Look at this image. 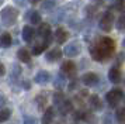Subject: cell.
Listing matches in <instances>:
<instances>
[{"mask_svg":"<svg viewBox=\"0 0 125 124\" xmlns=\"http://www.w3.org/2000/svg\"><path fill=\"white\" fill-rule=\"evenodd\" d=\"M115 41L111 37H100L96 42H91L90 54L91 58L97 62H104L115 54Z\"/></svg>","mask_w":125,"mask_h":124,"instance_id":"6da1fadb","label":"cell"},{"mask_svg":"<svg viewBox=\"0 0 125 124\" xmlns=\"http://www.w3.org/2000/svg\"><path fill=\"white\" fill-rule=\"evenodd\" d=\"M18 14H20V11L16 7L6 6L1 10V25H4V27H11V25H14L17 23Z\"/></svg>","mask_w":125,"mask_h":124,"instance_id":"7a4b0ae2","label":"cell"},{"mask_svg":"<svg viewBox=\"0 0 125 124\" xmlns=\"http://www.w3.org/2000/svg\"><path fill=\"white\" fill-rule=\"evenodd\" d=\"M122 97H124V92H122V89H119V87L111 89L110 92L105 93V100L110 104V107H117Z\"/></svg>","mask_w":125,"mask_h":124,"instance_id":"3957f363","label":"cell"},{"mask_svg":"<svg viewBox=\"0 0 125 124\" xmlns=\"http://www.w3.org/2000/svg\"><path fill=\"white\" fill-rule=\"evenodd\" d=\"M114 21H115V18H114L113 11L108 10V11H105V13L101 16L100 23H98V27H100L101 31L108 33V31H111V28H113V25H114Z\"/></svg>","mask_w":125,"mask_h":124,"instance_id":"277c9868","label":"cell"},{"mask_svg":"<svg viewBox=\"0 0 125 124\" xmlns=\"http://www.w3.org/2000/svg\"><path fill=\"white\" fill-rule=\"evenodd\" d=\"M80 52H82V45H80V42H77V41H73V42L68 44L63 48V54L66 56H69V58L77 56Z\"/></svg>","mask_w":125,"mask_h":124,"instance_id":"5b68a950","label":"cell"},{"mask_svg":"<svg viewBox=\"0 0 125 124\" xmlns=\"http://www.w3.org/2000/svg\"><path fill=\"white\" fill-rule=\"evenodd\" d=\"M76 71H77V68H76V63L72 61H65L61 65V72L66 76V78H72L76 75Z\"/></svg>","mask_w":125,"mask_h":124,"instance_id":"8992f818","label":"cell"},{"mask_svg":"<svg viewBox=\"0 0 125 124\" xmlns=\"http://www.w3.org/2000/svg\"><path fill=\"white\" fill-rule=\"evenodd\" d=\"M21 73H23V69L20 65L14 63L11 68V73H10V78H9V85H17L20 82V78H21Z\"/></svg>","mask_w":125,"mask_h":124,"instance_id":"52a82bcc","label":"cell"},{"mask_svg":"<svg viewBox=\"0 0 125 124\" xmlns=\"http://www.w3.org/2000/svg\"><path fill=\"white\" fill-rule=\"evenodd\" d=\"M49 80H51V73L48 72V71H44V69L38 71L37 75L34 76V82L38 83V85H41V86L49 83Z\"/></svg>","mask_w":125,"mask_h":124,"instance_id":"ba28073f","label":"cell"},{"mask_svg":"<svg viewBox=\"0 0 125 124\" xmlns=\"http://www.w3.org/2000/svg\"><path fill=\"white\" fill-rule=\"evenodd\" d=\"M87 103H89L90 109L91 110H94V112H100V110H103V107H104L101 99H100L97 95L89 96V97H87Z\"/></svg>","mask_w":125,"mask_h":124,"instance_id":"9c48e42d","label":"cell"},{"mask_svg":"<svg viewBox=\"0 0 125 124\" xmlns=\"http://www.w3.org/2000/svg\"><path fill=\"white\" fill-rule=\"evenodd\" d=\"M46 103H48V93L46 92H42V93H38L35 96V104L38 107L40 112H45L46 109Z\"/></svg>","mask_w":125,"mask_h":124,"instance_id":"30bf717a","label":"cell"},{"mask_svg":"<svg viewBox=\"0 0 125 124\" xmlns=\"http://www.w3.org/2000/svg\"><path fill=\"white\" fill-rule=\"evenodd\" d=\"M53 38H55L58 44H65L69 39V33L63 27H58L55 30V33H53Z\"/></svg>","mask_w":125,"mask_h":124,"instance_id":"8fae6325","label":"cell"},{"mask_svg":"<svg viewBox=\"0 0 125 124\" xmlns=\"http://www.w3.org/2000/svg\"><path fill=\"white\" fill-rule=\"evenodd\" d=\"M98 80H100L98 75L94 72H87L82 76V82H83L84 86H94V85L98 83Z\"/></svg>","mask_w":125,"mask_h":124,"instance_id":"7c38bea8","label":"cell"},{"mask_svg":"<svg viewBox=\"0 0 125 124\" xmlns=\"http://www.w3.org/2000/svg\"><path fill=\"white\" fill-rule=\"evenodd\" d=\"M37 34H38V37H41L42 39H51V35H52L51 25H49L48 23L40 24V27L37 30Z\"/></svg>","mask_w":125,"mask_h":124,"instance_id":"4fadbf2b","label":"cell"},{"mask_svg":"<svg viewBox=\"0 0 125 124\" xmlns=\"http://www.w3.org/2000/svg\"><path fill=\"white\" fill-rule=\"evenodd\" d=\"M49 44H51V39H42L41 42H38V44H35L34 47H32L31 54L34 56H38V55H41V54H44V51L49 47Z\"/></svg>","mask_w":125,"mask_h":124,"instance_id":"5bb4252c","label":"cell"},{"mask_svg":"<svg viewBox=\"0 0 125 124\" xmlns=\"http://www.w3.org/2000/svg\"><path fill=\"white\" fill-rule=\"evenodd\" d=\"M121 79H122V76H121L119 68L118 66L110 68V71H108V80H110L111 83H114V85H118L119 82H121Z\"/></svg>","mask_w":125,"mask_h":124,"instance_id":"9a60e30c","label":"cell"},{"mask_svg":"<svg viewBox=\"0 0 125 124\" xmlns=\"http://www.w3.org/2000/svg\"><path fill=\"white\" fill-rule=\"evenodd\" d=\"M35 30L32 25H24L23 27V31H21V37H23V39L25 41V42H31L32 39L35 38Z\"/></svg>","mask_w":125,"mask_h":124,"instance_id":"2e32d148","label":"cell"},{"mask_svg":"<svg viewBox=\"0 0 125 124\" xmlns=\"http://www.w3.org/2000/svg\"><path fill=\"white\" fill-rule=\"evenodd\" d=\"M62 55H63V51H61L59 48H53V50L46 52L45 58L48 62H58V61H61Z\"/></svg>","mask_w":125,"mask_h":124,"instance_id":"e0dca14e","label":"cell"},{"mask_svg":"<svg viewBox=\"0 0 125 124\" xmlns=\"http://www.w3.org/2000/svg\"><path fill=\"white\" fill-rule=\"evenodd\" d=\"M53 118H55V107H48L44 114H42V118H41V123L42 124H52L53 121Z\"/></svg>","mask_w":125,"mask_h":124,"instance_id":"ac0fdd59","label":"cell"},{"mask_svg":"<svg viewBox=\"0 0 125 124\" xmlns=\"http://www.w3.org/2000/svg\"><path fill=\"white\" fill-rule=\"evenodd\" d=\"M58 110H59V113H61L62 116L72 113V112H73V103H72V100L66 99V100L63 101L61 106H58Z\"/></svg>","mask_w":125,"mask_h":124,"instance_id":"d6986e66","label":"cell"},{"mask_svg":"<svg viewBox=\"0 0 125 124\" xmlns=\"http://www.w3.org/2000/svg\"><path fill=\"white\" fill-rule=\"evenodd\" d=\"M25 18H27L32 25H35V24H41V20H42L41 14L38 13V11H35V10L28 11V13H27V16H25Z\"/></svg>","mask_w":125,"mask_h":124,"instance_id":"ffe728a7","label":"cell"},{"mask_svg":"<svg viewBox=\"0 0 125 124\" xmlns=\"http://www.w3.org/2000/svg\"><path fill=\"white\" fill-rule=\"evenodd\" d=\"M66 79H68V78H66V76H65L62 72H59L56 76H55V82H53V86L56 87V90H62L63 87L66 86Z\"/></svg>","mask_w":125,"mask_h":124,"instance_id":"44dd1931","label":"cell"},{"mask_svg":"<svg viewBox=\"0 0 125 124\" xmlns=\"http://www.w3.org/2000/svg\"><path fill=\"white\" fill-rule=\"evenodd\" d=\"M17 58L21 62L28 63V62L31 61V52H30L28 50H25V48H20V50L17 51Z\"/></svg>","mask_w":125,"mask_h":124,"instance_id":"7402d4cb","label":"cell"},{"mask_svg":"<svg viewBox=\"0 0 125 124\" xmlns=\"http://www.w3.org/2000/svg\"><path fill=\"white\" fill-rule=\"evenodd\" d=\"M0 42H1V47H3V48H9V47L13 44V38H11V35H10V33H3L1 34Z\"/></svg>","mask_w":125,"mask_h":124,"instance_id":"603a6c76","label":"cell"},{"mask_svg":"<svg viewBox=\"0 0 125 124\" xmlns=\"http://www.w3.org/2000/svg\"><path fill=\"white\" fill-rule=\"evenodd\" d=\"M65 100H66V99H65V95H63L62 90H56V92L53 93V104L56 107L61 106Z\"/></svg>","mask_w":125,"mask_h":124,"instance_id":"cb8c5ba5","label":"cell"},{"mask_svg":"<svg viewBox=\"0 0 125 124\" xmlns=\"http://www.w3.org/2000/svg\"><path fill=\"white\" fill-rule=\"evenodd\" d=\"M11 116V109H9V107H1V110H0V121L1 123H4L7 121L9 118Z\"/></svg>","mask_w":125,"mask_h":124,"instance_id":"d4e9b609","label":"cell"},{"mask_svg":"<svg viewBox=\"0 0 125 124\" xmlns=\"http://www.w3.org/2000/svg\"><path fill=\"white\" fill-rule=\"evenodd\" d=\"M86 17H89V18H94L97 14V11H98V9H97V6L94 4H90V6H86Z\"/></svg>","mask_w":125,"mask_h":124,"instance_id":"484cf974","label":"cell"},{"mask_svg":"<svg viewBox=\"0 0 125 124\" xmlns=\"http://www.w3.org/2000/svg\"><path fill=\"white\" fill-rule=\"evenodd\" d=\"M55 6H56V0H44V3L41 6V9L45 11H51L55 9Z\"/></svg>","mask_w":125,"mask_h":124,"instance_id":"4316f807","label":"cell"},{"mask_svg":"<svg viewBox=\"0 0 125 124\" xmlns=\"http://www.w3.org/2000/svg\"><path fill=\"white\" fill-rule=\"evenodd\" d=\"M84 113L86 110H82V109H79V110H74L73 114H72V117H73V121H82V120H84Z\"/></svg>","mask_w":125,"mask_h":124,"instance_id":"83f0119b","label":"cell"},{"mask_svg":"<svg viewBox=\"0 0 125 124\" xmlns=\"http://www.w3.org/2000/svg\"><path fill=\"white\" fill-rule=\"evenodd\" d=\"M115 118H117L118 123H124L125 121V107L117 109V112H115Z\"/></svg>","mask_w":125,"mask_h":124,"instance_id":"f1b7e54d","label":"cell"},{"mask_svg":"<svg viewBox=\"0 0 125 124\" xmlns=\"http://www.w3.org/2000/svg\"><path fill=\"white\" fill-rule=\"evenodd\" d=\"M83 121H86L87 124H96L97 123V117L91 112H86L84 113V120H83Z\"/></svg>","mask_w":125,"mask_h":124,"instance_id":"f546056e","label":"cell"},{"mask_svg":"<svg viewBox=\"0 0 125 124\" xmlns=\"http://www.w3.org/2000/svg\"><path fill=\"white\" fill-rule=\"evenodd\" d=\"M115 27H117L118 31L125 30V14H122V16L118 17V20H117V23H115Z\"/></svg>","mask_w":125,"mask_h":124,"instance_id":"4dcf8cb0","label":"cell"},{"mask_svg":"<svg viewBox=\"0 0 125 124\" xmlns=\"http://www.w3.org/2000/svg\"><path fill=\"white\" fill-rule=\"evenodd\" d=\"M114 7H115V10H118V11H124L125 10V0H117Z\"/></svg>","mask_w":125,"mask_h":124,"instance_id":"1f68e13d","label":"cell"},{"mask_svg":"<svg viewBox=\"0 0 125 124\" xmlns=\"http://www.w3.org/2000/svg\"><path fill=\"white\" fill-rule=\"evenodd\" d=\"M24 124H38V120L32 116H25L24 117Z\"/></svg>","mask_w":125,"mask_h":124,"instance_id":"d6a6232c","label":"cell"},{"mask_svg":"<svg viewBox=\"0 0 125 124\" xmlns=\"http://www.w3.org/2000/svg\"><path fill=\"white\" fill-rule=\"evenodd\" d=\"M77 85H79L77 79H72V80L69 82V85H68V89H69V90H74L76 87H77Z\"/></svg>","mask_w":125,"mask_h":124,"instance_id":"836d02e7","label":"cell"},{"mask_svg":"<svg viewBox=\"0 0 125 124\" xmlns=\"http://www.w3.org/2000/svg\"><path fill=\"white\" fill-rule=\"evenodd\" d=\"M13 1H14V3H16L17 6H20V7H24V6L27 4L30 0H13Z\"/></svg>","mask_w":125,"mask_h":124,"instance_id":"e575fe53","label":"cell"},{"mask_svg":"<svg viewBox=\"0 0 125 124\" xmlns=\"http://www.w3.org/2000/svg\"><path fill=\"white\" fill-rule=\"evenodd\" d=\"M91 1H93V4L97 6V7H100V6L104 4V0H91Z\"/></svg>","mask_w":125,"mask_h":124,"instance_id":"d590c367","label":"cell"},{"mask_svg":"<svg viewBox=\"0 0 125 124\" xmlns=\"http://www.w3.org/2000/svg\"><path fill=\"white\" fill-rule=\"evenodd\" d=\"M0 75L1 76L6 75V66H4V63H0Z\"/></svg>","mask_w":125,"mask_h":124,"instance_id":"8d00e7d4","label":"cell"},{"mask_svg":"<svg viewBox=\"0 0 125 124\" xmlns=\"http://www.w3.org/2000/svg\"><path fill=\"white\" fill-rule=\"evenodd\" d=\"M21 86H23L25 90H30V82H28V80H24V82H21Z\"/></svg>","mask_w":125,"mask_h":124,"instance_id":"74e56055","label":"cell"},{"mask_svg":"<svg viewBox=\"0 0 125 124\" xmlns=\"http://www.w3.org/2000/svg\"><path fill=\"white\" fill-rule=\"evenodd\" d=\"M4 103H6V97L1 96V106H4Z\"/></svg>","mask_w":125,"mask_h":124,"instance_id":"f35d334b","label":"cell"},{"mask_svg":"<svg viewBox=\"0 0 125 124\" xmlns=\"http://www.w3.org/2000/svg\"><path fill=\"white\" fill-rule=\"evenodd\" d=\"M30 1H31V3H32V4H37V3H38V1H41V0H30Z\"/></svg>","mask_w":125,"mask_h":124,"instance_id":"ab89813d","label":"cell"},{"mask_svg":"<svg viewBox=\"0 0 125 124\" xmlns=\"http://www.w3.org/2000/svg\"><path fill=\"white\" fill-rule=\"evenodd\" d=\"M124 47H125V39H124Z\"/></svg>","mask_w":125,"mask_h":124,"instance_id":"60d3db41","label":"cell"},{"mask_svg":"<svg viewBox=\"0 0 125 124\" xmlns=\"http://www.w3.org/2000/svg\"><path fill=\"white\" fill-rule=\"evenodd\" d=\"M73 124H79V123H73Z\"/></svg>","mask_w":125,"mask_h":124,"instance_id":"b9f144b4","label":"cell"}]
</instances>
